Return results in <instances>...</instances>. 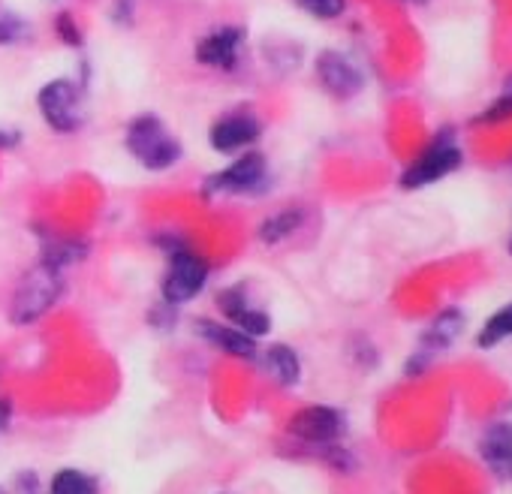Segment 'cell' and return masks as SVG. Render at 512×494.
<instances>
[{
    "label": "cell",
    "instance_id": "1",
    "mask_svg": "<svg viewBox=\"0 0 512 494\" xmlns=\"http://www.w3.org/2000/svg\"><path fill=\"white\" fill-rule=\"evenodd\" d=\"M127 151L133 160L148 172H166L181 160V142L166 130L157 115H139L127 124L124 136Z\"/></svg>",
    "mask_w": 512,
    "mask_h": 494
},
{
    "label": "cell",
    "instance_id": "2",
    "mask_svg": "<svg viewBox=\"0 0 512 494\" xmlns=\"http://www.w3.org/2000/svg\"><path fill=\"white\" fill-rule=\"evenodd\" d=\"M61 293H64V272L49 269V266L40 263L37 269H31L19 281L16 293H13V302H10V320L16 326L37 323L40 317H46L58 305Z\"/></svg>",
    "mask_w": 512,
    "mask_h": 494
},
{
    "label": "cell",
    "instance_id": "3",
    "mask_svg": "<svg viewBox=\"0 0 512 494\" xmlns=\"http://www.w3.org/2000/svg\"><path fill=\"white\" fill-rule=\"evenodd\" d=\"M461 166V145H458V133L443 127L431 136V142L419 151V157L401 172V187L404 190H416L425 184H434L446 175H452Z\"/></svg>",
    "mask_w": 512,
    "mask_h": 494
},
{
    "label": "cell",
    "instance_id": "4",
    "mask_svg": "<svg viewBox=\"0 0 512 494\" xmlns=\"http://www.w3.org/2000/svg\"><path fill=\"white\" fill-rule=\"evenodd\" d=\"M37 109L55 133H76L85 124V94L73 79H52L37 94Z\"/></svg>",
    "mask_w": 512,
    "mask_h": 494
},
{
    "label": "cell",
    "instance_id": "5",
    "mask_svg": "<svg viewBox=\"0 0 512 494\" xmlns=\"http://www.w3.org/2000/svg\"><path fill=\"white\" fill-rule=\"evenodd\" d=\"M266 184H269V163H266V157L260 151H244L226 169L208 175L205 184H202V193L205 196H220V193L250 196V193H263Z\"/></svg>",
    "mask_w": 512,
    "mask_h": 494
},
{
    "label": "cell",
    "instance_id": "6",
    "mask_svg": "<svg viewBox=\"0 0 512 494\" xmlns=\"http://www.w3.org/2000/svg\"><path fill=\"white\" fill-rule=\"evenodd\" d=\"M208 263L202 257H196L187 247H175L169 251V269L163 275V284H160V293H163V302L178 308V305H187L190 299H196L205 284H208Z\"/></svg>",
    "mask_w": 512,
    "mask_h": 494
},
{
    "label": "cell",
    "instance_id": "7",
    "mask_svg": "<svg viewBox=\"0 0 512 494\" xmlns=\"http://www.w3.org/2000/svg\"><path fill=\"white\" fill-rule=\"evenodd\" d=\"M263 136V124L250 109H235L220 115L211 130H208V142L217 154H235L244 151L250 145H256Z\"/></svg>",
    "mask_w": 512,
    "mask_h": 494
},
{
    "label": "cell",
    "instance_id": "8",
    "mask_svg": "<svg viewBox=\"0 0 512 494\" xmlns=\"http://www.w3.org/2000/svg\"><path fill=\"white\" fill-rule=\"evenodd\" d=\"M247 34L244 28L238 25H220L214 31H208L199 43H196V61L202 67H211V70H232L238 64V55H241V46H244Z\"/></svg>",
    "mask_w": 512,
    "mask_h": 494
},
{
    "label": "cell",
    "instance_id": "9",
    "mask_svg": "<svg viewBox=\"0 0 512 494\" xmlns=\"http://www.w3.org/2000/svg\"><path fill=\"white\" fill-rule=\"evenodd\" d=\"M217 308L220 314L229 320V326L247 332L250 338H263L272 332V317L263 311V308H256L247 296L244 287H229L217 296Z\"/></svg>",
    "mask_w": 512,
    "mask_h": 494
},
{
    "label": "cell",
    "instance_id": "10",
    "mask_svg": "<svg viewBox=\"0 0 512 494\" xmlns=\"http://www.w3.org/2000/svg\"><path fill=\"white\" fill-rule=\"evenodd\" d=\"M317 79H320V85H323L332 97H338V100H350V97H356V94L365 88L362 70H359L347 55H341V52H335V49H326V52L317 58Z\"/></svg>",
    "mask_w": 512,
    "mask_h": 494
},
{
    "label": "cell",
    "instance_id": "11",
    "mask_svg": "<svg viewBox=\"0 0 512 494\" xmlns=\"http://www.w3.org/2000/svg\"><path fill=\"white\" fill-rule=\"evenodd\" d=\"M344 428H347L344 413L329 407V404L305 407L290 419V434L302 437L308 443H332V440H338L344 434Z\"/></svg>",
    "mask_w": 512,
    "mask_h": 494
},
{
    "label": "cell",
    "instance_id": "12",
    "mask_svg": "<svg viewBox=\"0 0 512 494\" xmlns=\"http://www.w3.org/2000/svg\"><path fill=\"white\" fill-rule=\"evenodd\" d=\"M196 332L211 347H217V350H223L229 356H238V359H253L256 356V338H250L247 332H241L235 326H223V323H214V320H199Z\"/></svg>",
    "mask_w": 512,
    "mask_h": 494
},
{
    "label": "cell",
    "instance_id": "13",
    "mask_svg": "<svg viewBox=\"0 0 512 494\" xmlns=\"http://www.w3.org/2000/svg\"><path fill=\"white\" fill-rule=\"evenodd\" d=\"M88 254V244L85 241H76V238H67V235H58V232H49L40 244V263L49 266V269H70L76 263H82Z\"/></svg>",
    "mask_w": 512,
    "mask_h": 494
},
{
    "label": "cell",
    "instance_id": "14",
    "mask_svg": "<svg viewBox=\"0 0 512 494\" xmlns=\"http://www.w3.org/2000/svg\"><path fill=\"white\" fill-rule=\"evenodd\" d=\"M461 329H464V314H461L458 308L443 311V314L422 332V353L431 356V353H437V350L452 347V344L458 341Z\"/></svg>",
    "mask_w": 512,
    "mask_h": 494
},
{
    "label": "cell",
    "instance_id": "15",
    "mask_svg": "<svg viewBox=\"0 0 512 494\" xmlns=\"http://www.w3.org/2000/svg\"><path fill=\"white\" fill-rule=\"evenodd\" d=\"M479 452H482L485 464H488L494 473L506 476V467H509V461H512V425H494V428L482 437Z\"/></svg>",
    "mask_w": 512,
    "mask_h": 494
},
{
    "label": "cell",
    "instance_id": "16",
    "mask_svg": "<svg viewBox=\"0 0 512 494\" xmlns=\"http://www.w3.org/2000/svg\"><path fill=\"white\" fill-rule=\"evenodd\" d=\"M305 223V208H299V205H290V208H281V211H275V214H269L263 223H260V241L263 244H281L284 238H290L299 226Z\"/></svg>",
    "mask_w": 512,
    "mask_h": 494
},
{
    "label": "cell",
    "instance_id": "17",
    "mask_svg": "<svg viewBox=\"0 0 512 494\" xmlns=\"http://www.w3.org/2000/svg\"><path fill=\"white\" fill-rule=\"evenodd\" d=\"M263 365L281 386H296L302 380V362H299L296 350L287 344H272L263 356Z\"/></svg>",
    "mask_w": 512,
    "mask_h": 494
},
{
    "label": "cell",
    "instance_id": "18",
    "mask_svg": "<svg viewBox=\"0 0 512 494\" xmlns=\"http://www.w3.org/2000/svg\"><path fill=\"white\" fill-rule=\"evenodd\" d=\"M506 338H512V302L509 305H503L500 311H494L488 320H485V326L479 329V347L482 350H491V347H497L500 341H506Z\"/></svg>",
    "mask_w": 512,
    "mask_h": 494
},
{
    "label": "cell",
    "instance_id": "19",
    "mask_svg": "<svg viewBox=\"0 0 512 494\" xmlns=\"http://www.w3.org/2000/svg\"><path fill=\"white\" fill-rule=\"evenodd\" d=\"M49 494H97V479L82 473V470H58L55 479H52V488Z\"/></svg>",
    "mask_w": 512,
    "mask_h": 494
},
{
    "label": "cell",
    "instance_id": "20",
    "mask_svg": "<svg viewBox=\"0 0 512 494\" xmlns=\"http://www.w3.org/2000/svg\"><path fill=\"white\" fill-rule=\"evenodd\" d=\"M506 118H512V76L506 79L500 97H494V103L479 115V124L488 127V124H500V121H506Z\"/></svg>",
    "mask_w": 512,
    "mask_h": 494
},
{
    "label": "cell",
    "instance_id": "21",
    "mask_svg": "<svg viewBox=\"0 0 512 494\" xmlns=\"http://www.w3.org/2000/svg\"><path fill=\"white\" fill-rule=\"evenodd\" d=\"M296 4H299L308 16L323 19V22H332V19L344 16V10H347V0H296Z\"/></svg>",
    "mask_w": 512,
    "mask_h": 494
},
{
    "label": "cell",
    "instance_id": "22",
    "mask_svg": "<svg viewBox=\"0 0 512 494\" xmlns=\"http://www.w3.org/2000/svg\"><path fill=\"white\" fill-rule=\"evenodd\" d=\"M28 37V22L16 13H0V46H16Z\"/></svg>",
    "mask_w": 512,
    "mask_h": 494
},
{
    "label": "cell",
    "instance_id": "23",
    "mask_svg": "<svg viewBox=\"0 0 512 494\" xmlns=\"http://www.w3.org/2000/svg\"><path fill=\"white\" fill-rule=\"evenodd\" d=\"M55 31H58V37H61L67 46H73V49L82 46V31H79L76 19H73L70 13H61V16L55 19Z\"/></svg>",
    "mask_w": 512,
    "mask_h": 494
},
{
    "label": "cell",
    "instance_id": "24",
    "mask_svg": "<svg viewBox=\"0 0 512 494\" xmlns=\"http://www.w3.org/2000/svg\"><path fill=\"white\" fill-rule=\"evenodd\" d=\"M10 416H13V404L10 401H0V431H7Z\"/></svg>",
    "mask_w": 512,
    "mask_h": 494
},
{
    "label": "cell",
    "instance_id": "25",
    "mask_svg": "<svg viewBox=\"0 0 512 494\" xmlns=\"http://www.w3.org/2000/svg\"><path fill=\"white\" fill-rule=\"evenodd\" d=\"M19 145V133L13 130H0V148H16Z\"/></svg>",
    "mask_w": 512,
    "mask_h": 494
},
{
    "label": "cell",
    "instance_id": "26",
    "mask_svg": "<svg viewBox=\"0 0 512 494\" xmlns=\"http://www.w3.org/2000/svg\"><path fill=\"white\" fill-rule=\"evenodd\" d=\"M506 476H512V461H509V467H506Z\"/></svg>",
    "mask_w": 512,
    "mask_h": 494
},
{
    "label": "cell",
    "instance_id": "27",
    "mask_svg": "<svg viewBox=\"0 0 512 494\" xmlns=\"http://www.w3.org/2000/svg\"><path fill=\"white\" fill-rule=\"evenodd\" d=\"M509 254H512V238H509Z\"/></svg>",
    "mask_w": 512,
    "mask_h": 494
},
{
    "label": "cell",
    "instance_id": "28",
    "mask_svg": "<svg viewBox=\"0 0 512 494\" xmlns=\"http://www.w3.org/2000/svg\"><path fill=\"white\" fill-rule=\"evenodd\" d=\"M0 494H7V491H4V488H0Z\"/></svg>",
    "mask_w": 512,
    "mask_h": 494
}]
</instances>
